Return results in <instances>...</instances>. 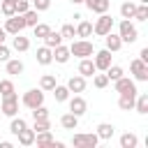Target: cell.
Instances as JSON below:
<instances>
[{"instance_id":"cell-1","label":"cell","mask_w":148,"mask_h":148,"mask_svg":"<svg viewBox=\"0 0 148 148\" xmlns=\"http://www.w3.org/2000/svg\"><path fill=\"white\" fill-rule=\"evenodd\" d=\"M92 44L88 39H79V42H72L69 46V56H76V58H90L92 56Z\"/></svg>"},{"instance_id":"cell-2","label":"cell","mask_w":148,"mask_h":148,"mask_svg":"<svg viewBox=\"0 0 148 148\" xmlns=\"http://www.w3.org/2000/svg\"><path fill=\"white\" fill-rule=\"evenodd\" d=\"M111 30H113V18H111L106 12H104V14H99V18H97V21H95V25H92V32L104 37V35H106V32H111Z\"/></svg>"},{"instance_id":"cell-3","label":"cell","mask_w":148,"mask_h":148,"mask_svg":"<svg viewBox=\"0 0 148 148\" xmlns=\"http://www.w3.org/2000/svg\"><path fill=\"white\" fill-rule=\"evenodd\" d=\"M0 109H2L5 116L14 118L16 111H18V97H16L14 92H12V95H2V104H0Z\"/></svg>"},{"instance_id":"cell-4","label":"cell","mask_w":148,"mask_h":148,"mask_svg":"<svg viewBox=\"0 0 148 148\" xmlns=\"http://www.w3.org/2000/svg\"><path fill=\"white\" fill-rule=\"evenodd\" d=\"M97 141H99V136L97 134H74L72 136V143L76 146V148H95L97 146Z\"/></svg>"},{"instance_id":"cell-5","label":"cell","mask_w":148,"mask_h":148,"mask_svg":"<svg viewBox=\"0 0 148 148\" xmlns=\"http://www.w3.org/2000/svg\"><path fill=\"white\" fill-rule=\"evenodd\" d=\"M113 88H116V92H120V95H136V83L132 81V79H127V76H120V79H116L113 81Z\"/></svg>"},{"instance_id":"cell-6","label":"cell","mask_w":148,"mask_h":148,"mask_svg":"<svg viewBox=\"0 0 148 148\" xmlns=\"http://www.w3.org/2000/svg\"><path fill=\"white\" fill-rule=\"evenodd\" d=\"M136 37H139V32H136V28L130 23V18L120 21V39L127 42V44H132V42H136Z\"/></svg>"},{"instance_id":"cell-7","label":"cell","mask_w":148,"mask_h":148,"mask_svg":"<svg viewBox=\"0 0 148 148\" xmlns=\"http://www.w3.org/2000/svg\"><path fill=\"white\" fill-rule=\"evenodd\" d=\"M130 69H132V74H134L136 81H148V62L134 58V60L130 62Z\"/></svg>"},{"instance_id":"cell-8","label":"cell","mask_w":148,"mask_h":148,"mask_svg":"<svg viewBox=\"0 0 148 148\" xmlns=\"http://www.w3.org/2000/svg\"><path fill=\"white\" fill-rule=\"evenodd\" d=\"M23 104H25L28 109H35V106L44 104V92H42V88H39V90H37V88L28 90V92L23 95Z\"/></svg>"},{"instance_id":"cell-9","label":"cell","mask_w":148,"mask_h":148,"mask_svg":"<svg viewBox=\"0 0 148 148\" xmlns=\"http://www.w3.org/2000/svg\"><path fill=\"white\" fill-rule=\"evenodd\" d=\"M23 28H25V23H23V16H21V14L7 16V23H5V32H9V35H18Z\"/></svg>"},{"instance_id":"cell-10","label":"cell","mask_w":148,"mask_h":148,"mask_svg":"<svg viewBox=\"0 0 148 148\" xmlns=\"http://www.w3.org/2000/svg\"><path fill=\"white\" fill-rule=\"evenodd\" d=\"M92 62H95V67H97V69H106V67L111 65V51H109V49H102V51H97Z\"/></svg>"},{"instance_id":"cell-11","label":"cell","mask_w":148,"mask_h":148,"mask_svg":"<svg viewBox=\"0 0 148 148\" xmlns=\"http://www.w3.org/2000/svg\"><path fill=\"white\" fill-rule=\"evenodd\" d=\"M86 109H88V104H86V99H83V97H79V95H76V97H72V99H69V111H72L74 116H83V113H86Z\"/></svg>"},{"instance_id":"cell-12","label":"cell","mask_w":148,"mask_h":148,"mask_svg":"<svg viewBox=\"0 0 148 148\" xmlns=\"http://www.w3.org/2000/svg\"><path fill=\"white\" fill-rule=\"evenodd\" d=\"M67 88H69V92H83L86 90V76H81V74L72 76L67 81Z\"/></svg>"},{"instance_id":"cell-13","label":"cell","mask_w":148,"mask_h":148,"mask_svg":"<svg viewBox=\"0 0 148 148\" xmlns=\"http://www.w3.org/2000/svg\"><path fill=\"white\" fill-rule=\"evenodd\" d=\"M83 2H86V7H88L90 12H97V14H104V12L111 7L109 0H83Z\"/></svg>"},{"instance_id":"cell-14","label":"cell","mask_w":148,"mask_h":148,"mask_svg":"<svg viewBox=\"0 0 148 148\" xmlns=\"http://www.w3.org/2000/svg\"><path fill=\"white\" fill-rule=\"evenodd\" d=\"M95 72H97L95 62H92L90 58H81V62H79V74H81V76H92Z\"/></svg>"},{"instance_id":"cell-15","label":"cell","mask_w":148,"mask_h":148,"mask_svg":"<svg viewBox=\"0 0 148 148\" xmlns=\"http://www.w3.org/2000/svg\"><path fill=\"white\" fill-rule=\"evenodd\" d=\"M104 42H106V49H109V51H118V49L123 46V39H120V35H116V32H106V35H104Z\"/></svg>"},{"instance_id":"cell-16","label":"cell","mask_w":148,"mask_h":148,"mask_svg":"<svg viewBox=\"0 0 148 148\" xmlns=\"http://www.w3.org/2000/svg\"><path fill=\"white\" fill-rule=\"evenodd\" d=\"M42 39H44V46H49V49H53V46L62 44V35H60V32H53V30H49Z\"/></svg>"},{"instance_id":"cell-17","label":"cell","mask_w":148,"mask_h":148,"mask_svg":"<svg viewBox=\"0 0 148 148\" xmlns=\"http://www.w3.org/2000/svg\"><path fill=\"white\" fill-rule=\"evenodd\" d=\"M51 51H53V60H56V62H67V60H69V49H67V46L58 44V46H53Z\"/></svg>"},{"instance_id":"cell-18","label":"cell","mask_w":148,"mask_h":148,"mask_svg":"<svg viewBox=\"0 0 148 148\" xmlns=\"http://www.w3.org/2000/svg\"><path fill=\"white\" fill-rule=\"evenodd\" d=\"M37 62H39V65H51V62H53V51H51L49 46L37 49Z\"/></svg>"},{"instance_id":"cell-19","label":"cell","mask_w":148,"mask_h":148,"mask_svg":"<svg viewBox=\"0 0 148 148\" xmlns=\"http://www.w3.org/2000/svg\"><path fill=\"white\" fill-rule=\"evenodd\" d=\"M60 125H62L65 130H76V125H79V116H74V113L69 111V113H65V116L60 118Z\"/></svg>"},{"instance_id":"cell-20","label":"cell","mask_w":148,"mask_h":148,"mask_svg":"<svg viewBox=\"0 0 148 148\" xmlns=\"http://www.w3.org/2000/svg\"><path fill=\"white\" fill-rule=\"evenodd\" d=\"M16 136H18V143H21V146H30V143H35V132H32V130H28V127H25V130H21Z\"/></svg>"},{"instance_id":"cell-21","label":"cell","mask_w":148,"mask_h":148,"mask_svg":"<svg viewBox=\"0 0 148 148\" xmlns=\"http://www.w3.org/2000/svg\"><path fill=\"white\" fill-rule=\"evenodd\" d=\"M134 12H136V5H134L132 0H125V2L120 5V14H123V18H134Z\"/></svg>"},{"instance_id":"cell-22","label":"cell","mask_w":148,"mask_h":148,"mask_svg":"<svg viewBox=\"0 0 148 148\" xmlns=\"http://www.w3.org/2000/svg\"><path fill=\"white\" fill-rule=\"evenodd\" d=\"M21 16H23V23H25V28H32L35 23H39V16H37V9H28V12H23Z\"/></svg>"},{"instance_id":"cell-23","label":"cell","mask_w":148,"mask_h":148,"mask_svg":"<svg viewBox=\"0 0 148 148\" xmlns=\"http://www.w3.org/2000/svg\"><path fill=\"white\" fill-rule=\"evenodd\" d=\"M53 97H56V102H65L67 97H69V88L67 86H53Z\"/></svg>"},{"instance_id":"cell-24","label":"cell","mask_w":148,"mask_h":148,"mask_svg":"<svg viewBox=\"0 0 148 148\" xmlns=\"http://www.w3.org/2000/svg\"><path fill=\"white\" fill-rule=\"evenodd\" d=\"M134 97L136 95H120V99H118V106L123 109V111H130V109H134Z\"/></svg>"},{"instance_id":"cell-25","label":"cell","mask_w":148,"mask_h":148,"mask_svg":"<svg viewBox=\"0 0 148 148\" xmlns=\"http://www.w3.org/2000/svg\"><path fill=\"white\" fill-rule=\"evenodd\" d=\"M134 106H136V111H139L141 116H146V113H148V95L134 97Z\"/></svg>"},{"instance_id":"cell-26","label":"cell","mask_w":148,"mask_h":148,"mask_svg":"<svg viewBox=\"0 0 148 148\" xmlns=\"http://www.w3.org/2000/svg\"><path fill=\"white\" fill-rule=\"evenodd\" d=\"M97 136H99V139H111V136H113V125L99 123V125H97Z\"/></svg>"},{"instance_id":"cell-27","label":"cell","mask_w":148,"mask_h":148,"mask_svg":"<svg viewBox=\"0 0 148 148\" xmlns=\"http://www.w3.org/2000/svg\"><path fill=\"white\" fill-rule=\"evenodd\" d=\"M76 35H79V37H90V35H92V23H90V21H81V23L76 25Z\"/></svg>"},{"instance_id":"cell-28","label":"cell","mask_w":148,"mask_h":148,"mask_svg":"<svg viewBox=\"0 0 148 148\" xmlns=\"http://www.w3.org/2000/svg\"><path fill=\"white\" fill-rule=\"evenodd\" d=\"M14 49H16V51H28V49H30L28 37H21V32H18V35H14Z\"/></svg>"},{"instance_id":"cell-29","label":"cell","mask_w":148,"mask_h":148,"mask_svg":"<svg viewBox=\"0 0 148 148\" xmlns=\"http://www.w3.org/2000/svg\"><path fill=\"white\" fill-rule=\"evenodd\" d=\"M53 86H56V76L53 74H44L39 79V88L42 90H53Z\"/></svg>"},{"instance_id":"cell-30","label":"cell","mask_w":148,"mask_h":148,"mask_svg":"<svg viewBox=\"0 0 148 148\" xmlns=\"http://www.w3.org/2000/svg\"><path fill=\"white\" fill-rule=\"evenodd\" d=\"M35 141H37V146H51L53 136H51V132L46 130V132H37V134H35Z\"/></svg>"},{"instance_id":"cell-31","label":"cell","mask_w":148,"mask_h":148,"mask_svg":"<svg viewBox=\"0 0 148 148\" xmlns=\"http://www.w3.org/2000/svg\"><path fill=\"white\" fill-rule=\"evenodd\" d=\"M0 9H2L5 16H14V14H16V0H2Z\"/></svg>"},{"instance_id":"cell-32","label":"cell","mask_w":148,"mask_h":148,"mask_svg":"<svg viewBox=\"0 0 148 148\" xmlns=\"http://www.w3.org/2000/svg\"><path fill=\"white\" fill-rule=\"evenodd\" d=\"M104 72H106L109 81H116V79H120V76H123V67H118V65H109Z\"/></svg>"},{"instance_id":"cell-33","label":"cell","mask_w":148,"mask_h":148,"mask_svg":"<svg viewBox=\"0 0 148 148\" xmlns=\"http://www.w3.org/2000/svg\"><path fill=\"white\" fill-rule=\"evenodd\" d=\"M21 72H23L21 60H7V74H21Z\"/></svg>"},{"instance_id":"cell-34","label":"cell","mask_w":148,"mask_h":148,"mask_svg":"<svg viewBox=\"0 0 148 148\" xmlns=\"http://www.w3.org/2000/svg\"><path fill=\"white\" fill-rule=\"evenodd\" d=\"M32 118H35V120H46V118H49V109H46L44 104L35 106V109H32Z\"/></svg>"},{"instance_id":"cell-35","label":"cell","mask_w":148,"mask_h":148,"mask_svg":"<svg viewBox=\"0 0 148 148\" xmlns=\"http://www.w3.org/2000/svg\"><path fill=\"white\" fill-rule=\"evenodd\" d=\"M25 127H28V125H25V120H23V118H16V116L12 118V125H9L12 134H18V132H21V130H25Z\"/></svg>"},{"instance_id":"cell-36","label":"cell","mask_w":148,"mask_h":148,"mask_svg":"<svg viewBox=\"0 0 148 148\" xmlns=\"http://www.w3.org/2000/svg\"><path fill=\"white\" fill-rule=\"evenodd\" d=\"M120 146H123V148H136V136L130 134V132L123 134V136H120Z\"/></svg>"},{"instance_id":"cell-37","label":"cell","mask_w":148,"mask_h":148,"mask_svg":"<svg viewBox=\"0 0 148 148\" xmlns=\"http://www.w3.org/2000/svg\"><path fill=\"white\" fill-rule=\"evenodd\" d=\"M60 35H62V39H72V37L76 35V28H74L72 23H65V25L60 28Z\"/></svg>"},{"instance_id":"cell-38","label":"cell","mask_w":148,"mask_h":148,"mask_svg":"<svg viewBox=\"0 0 148 148\" xmlns=\"http://www.w3.org/2000/svg\"><path fill=\"white\" fill-rule=\"evenodd\" d=\"M92 83H95V88H106L109 86V76L106 74H92Z\"/></svg>"},{"instance_id":"cell-39","label":"cell","mask_w":148,"mask_h":148,"mask_svg":"<svg viewBox=\"0 0 148 148\" xmlns=\"http://www.w3.org/2000/svg\"><path fill=\"white\" fill-rule=\"evenodd\" d=\"M46 130H51L49 118H46V120H35V125H32V132H35V134H37V132H46Z\"/></svg>"},{"instance_id":"cell-40","label":"cell","mask_w":148,"mask_h":148,"mask_svg":"<svg viewBox=\"0 0 148 148\" xmlns=\"http://www.w3.org/2000/svg\"><path fill=\"white\" fill-rule=\"evenodd\" d=\"M134 18H136V21H146V18H148V7H146V5H139L136 12H134Z\"/></svg>"},{"instance_id":"cell-41","label":"cell","mask_w":148,"mask_h":148,"mask_svg":"<svg viewBox=\"0 0 148 148\" xmlns=\"http://www.w3.org/2000/svg\"><path fill=\"white\" fill-rule=\"evenodd\" d=\"M32 30H35V37H44L51 28H49L46 23H35V25H32Z\"/></svg>"},{"instance_id":"cell-42","label":"cell","mask_w":148,"mask_h":148,"mask_svg":"<svg viewBox=\"0 0 148 148\" xmlns=\"http://www.w3.org/2000/svg\"><path fill=\"white\" fill-rule=\"evenodd\" d=\"M0 92H2V95H12V92H14V83L7 81V79H2V81H0Z\"/></svg>"},{"instance_id":"cell-43","label":"cell","mask_w":148,"mask_h":148,"mask_svg":"<svg viewBox=\"0 0 148 148\" xmlns=\"http://www.w3.org/2000/svg\"><path fill=\"white\" fill-rule=\"evenodd\" d=\"M49 7H51V0H32V9H37V12H44Z\"/></svg>"},{"instance_id":"cell-44","label":"cell","mask_w":148,"mask_h":148,"mask_svg":"<svg viewBox=\"0 0 148 148\" xmlns=\"http://www.w3.org/2000/svg\"><path fill=\"white\" fill-rule=\"evenodd\" d=\"M30 9V2L28 0H16V14H23Z\"/></svg>"},{"instance_id":"cell-45","label":"cell","mask_w":148,"mask_h":148,"mask_svg":"<svg viewBox=\"0 0 148 148\" xmlns=\"http://www.w3.org/2000/svg\"><path fill=\"white\" fill-rule=\"evenodd\" d=\"M9 60V49L5 44H0V62H7Z\"/></svg>"},{"instance_id":"cell-46","label":"cell","mask_w":148,"mask_h":148,"mask_svg":"<svg viewBox=\"0 0 148 148\" xmlns=\"http://www.w3.org/2000/svg\"><path fill=\"white\" fill-rule=\"evenodd\" d=\"M139 60L148 62V49H141V53H139Z\"/></svg>"},{"instance_id":"cell-47","label":"cell","mask_w":148,"mask_h":148,"mask_svg":"<svg viewBox=\"0 0 148 148\" xmlns=\"http://www.w3.org/2000/svg\"><path fill=\"white\" fill-rule=\"evenodd\" d=\"M5 35H7V32H5V28H0V44H5Z\"/></svg>"},{"instance_id":"cell-48","label":"cell","mask_w":148,"mask_h":148,"mask_svg":"<svg viewBox=\"0 0 148 148\" xmlns=\"http://www.w3.org/2000/svg\"><path fill=\"white\" fill-rule=\"evenodd\" d=\"M139 2H141V5H146V2H148V0H139Z\"/></svg>"},{"instance_id":"cell-49","label":"cell","mask_w":148,"mask_h":148,"mask_svg":"<svg viewBox=\"0 0 148 148\" xmlns=\"http://www.w3.org/2000/svg\"><path fill=\"white\" fill-rule=\"evenodd\" d=\"M72 2H74V5H76V2H83V0H72Z\"/></svg>"}]
</instances>
